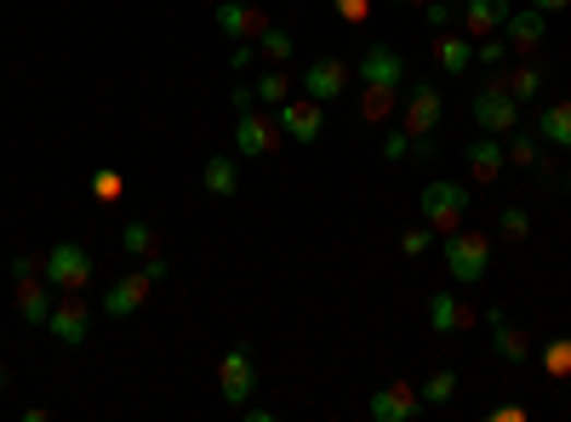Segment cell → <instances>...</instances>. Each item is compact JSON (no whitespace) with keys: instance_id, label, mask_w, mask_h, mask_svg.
<instances>
[{"instance_id":"obj_32","label":"cell","mask_w":571,"mask_h":422,"mask_svg":"<svg viewBox=\"0 0 571 422\" xmlns=\"http://www.w3.org/2000/svg\"><path fill=\"white\" fill-rule=\"evenodd\" d=\"M92 194L109 206V201H120V194H127V178H120L115 166H97V171H92Z\"/></svg>"},{"instance_id":"obj_1","label":"cell","mask_w":571,"mask_h":422,"mask_svg":"<svg viewBox=\"0 0 571 422\" xmlns=\"http://www.w3.org/2000/svg\"><path fill=\"white\" fill-rule=\"evenodd\" d=\"M491 268V240L475 234V229H452L445 234V275L457 286H480Z\"/></svg>"},{"instance_id":"obj_19","label":"cell","mask_w":571,"mask_h":422,"mask_svg":"<svg viewBox=\"0 0 571 422\" xmlns=\"http://www.w3.org/2000/svg\"><path fill=\"white\" fill-rule=\"evenodd\" d=\"M463 160H468V178H475V183H498V178H503V166H509L503 143L491 137V132L468 143V148H463Z\"/></svg>"},{"instance_id":"obj_15","label":"cell","mask_w":571,"mask_h":422,"mask_svg":"<svg viewBox=\"0 0 571 422\" xmlns=\"http://www.w3.org/2000/svg\"><path fill=\"white\" fill-rule=\"evenodd\" d=\"M148 291H155V280H148L143 268H138V275H120V280L104 291V314H109V319H127V314H138V309L148 303Z\"/></svg>"},{"instance_id":"obj_43","label":"cell","mask_w":571,"mask_h":422,"mask_svg":"<svg viewBox=\"0 0 571 422\" xmlns=\"http://www.w3.org/2000/svg\"><path fill=\"white\" fill-rule=\"evenodd\" d=\"M532 7H537V12H543V17H560V12H566V7H571V0H532Z\"/></svg>"},{"instance_id":"obj_11","label":"cell","mask_w":571,"mask_h":422,"mask_svg":"<svg viewBox=\"0 0 571 422\" xmlns=\"http://www.w3.org/2000/svg\"><path fill=\"white\" fill-rule=\"evenodd\" d=\"M440 114H445L440 86L417 81V86H412V97H406V109H401V126H406L412 137H424V132H435V126H440Z\"/></svg>"},{"instance_id":"obj_9","label":"cell","mask_w":571,"mask_h":422,"mask_svg":"<svg viewBox=\"0 0 571 422\" xmlns=\"http://www.w3.org/2000/svg\"><path fill=\"white\" fill-rule=\"evenodd\" d=\"M275 120H281V132L292 137V143H320V132H326V104H314V97H292V104H281L275 109Z\"/></svg>"},{"instance_id":"obj_33","label":"cell","mask_w":571,"mask_h":422,"mask_svg":"<svg viewBox=\"0 0 571 422\" xmlns=\"http://www.w3.org/2000/svg\"><path fill=\"white\" fill-rule=\"evenodd\" d=\"M457 394V371H435V377L424 383V406H445Z\"/></svg>"},{"instance_id":"obj_14","label":"cell","mask_w":571,"mask_h":422,"mask_svg":"<svg viewBox=\"0 0 571 422\" xmlns=\"http://www.w3.org/2000/svg\"><path fill=\"white\" fill-rule=\"evenodd\" d=\"M343 86H349V63H337V58H320L304 69V97H314V104H337Z\"/></svg>"},{"instance_id":"obj_16","label":"cell","mask_w":571,"mask_h":422,"mask_svg":"<svg viewBox=\"0 0 571 422\" xmlns=\"http://www.w3.org/2000/svg\"><path fill=\"white\" fill-rule=\"evenodd\" d=\"M486 326H491V354H498L503 365H526L532 360V337L514 331L503 319V309H486Z\"/></svg>"},{"instance_id":"obj_13","label":"cell","mask_w":571,"mask_h":422,"mask_svg":"<svg viewBox=\"0 0 571 422\" xmlns=\"http://www.w3.org/2000/svg\"><path fill=\"white\" fill-rule=\"evenodd\" d=\"M355 69H360L366 86H406V58L394 52V46H366Z\"/></svg>"},{"instance_id":"obj_2","label":"cell","mask_w":571,"mask_h":422,"mask_svg":"<svg viewBox=\"0 0 571 422\" xmlns=\"http://www.w3.org/2000/svg\"><path fill=\"white\" fill-rule=\"evenodd\" d=\"M46 286L52 291H86L92 286V275H97V257L86 252L81 240H63V245H52V252H46Z\"/></svg>"},{"instance_id":"obj_27","label":"cell","mask_w":571,"mask_h":422,"mask_svg":"<svg viewBox=\"0 0 571 422\" xmlns=\"http://www.w3.org/2000/svg\"><path fill=\"white\" fill-rule=\"evenodd\" d=\"M252 86H258V104H269V109L292 104V74H286V69H269V63H263Z\"/></svg>"},{"instance_id":"obj_42","label":"cell","mask_w":571,"mask_h":422,"mask_svg":"<svg viewBox=\"0 0 571 422\" xmlns=\"http://www.w3.org/2000/svg\"><path fill=\"white\" fill-rule=\"evenodd\" d=\"M143 275H148V280H155V286H160V280H166V257L155 252V257H148V263H143Z\"/></svg>"},{"instance_id":"obj_38","label":"cell","mask_w":571,"mask_h":422,"mask_svg":"<svg viewBox=\"0 0 571 422\" xmlns=\"http://www.w3.org/2000/svg\"><path fill=\"white\" fill-rule=\"evenodd\" d=\"M332 12H337L343 23H366V12H371V0H332Z\"/></svg>"},{"instance_id":"obj_25","label":"cell","mask_w":571,"mask_h":422,"mask_svg":"<svg viewBox=\"0 0 571 422\" xmlns=\"http://www.w3.org/2000/svg\"><path fill=\"white\" fill-rule=\"evenodd\" d=\"M498 81L509 86V97H514L520 109H526V104H537V97H543V69H537V63H514L509 74L498 69Z\"/></svg>"},{"instance_id":"obj_24","label":"cell","mask_w":571,"mask_h":422,"mask_svg":"<svg viewBox=\"0 0 571 422\" xmlns=\"http://www.w3.org/2000/svg\"><path fill=\"white\" fill-rule=\"evenodd\" d=\"M401 114V86H366L360 92V120L366 126H383V120Z\"/></svg>"},{"instance_id":"obj_5","label":"cell","mask_w":571,"mask_h":422,"mask_svg":"<svg viewBox=\"0 0 571 422\" xmlns=\"http://www.w3.org/2000/svg\"><path fill=\"white\" fill-rule=\"evenodd\" d=\"M281 143H286V132H281V120H275V114L246 109V114L235 120V148H240L246 160H269V155H281Z\"/></svg>"},{"instance_id":"obj_35","label":"cell","mask_w":571,"mask_h":422,"mask_svg":"<svg viewBox=\"0 0 571 422\" xmlns=\"http://www.w3.org/2000/svg\"><path fill=\"white\" fill-rule=\"evenodd\" d=\"M429 245H435V229H429V222H424V229H406V234H401V257L417 263V257L429 252Z\"/></svg>"},{"instance_id":"obj_29","label":"cell","mask_w":571,"mask_h":422,"mask_svg":"<svg viewBox=\"0 0 571 422\" xmlns=\"http://www.w3.org/2000/svg\"><path fill=\"white\" fill-rule=\"evenodd\" d=\"M503 155H509V166H537V155H543V148H537V132H503Z\"/></svg>"},{"instance_id":"obj_41","label":"cell","mask_w":571,"mask_h":422,"mask_svg":"<svg viewBox=\"0 0 571 422\" xmlns=\"http://www.w3.org/2000/svg\"><path fill=\"white\" fill-rule=\"evenodd\" d=\"M235 109H240V114H246V109H258V86H252V81H240V86H235Z\"/></svg>"},{"instance_id":"obj_17","label":"cell","mask_w":571,"mask_h":422,"mask_svg":"<svg viewBox=\"0 0 571 422\" xmlns=\"http://www.w3.org/2000/svg\"><path fill=\"white\" fill-rule=\"evenodd\" d=\"M509 12H514L509 0H463L457 17H463V35L468 40H486V35H498L503 23H509Z\"/></svg>"},{"instance_id":"obj_26","label":"cell","mask_w":571,"mask_h":422,"mask_svg":"<svg viewBox=\"0 0 571 422\" xmlns=\"http://www.w3.org/2000/svg\"><path fill=\"white\" fill-rule=\"evenodd\" d=\"M292 46H297V40H292V29L269 23V29L258 35V58H263L269 69H286V63H292Z\"/></svg>"},{"instance_id":"obj_10","label":"cell","mask_w":571,"mask_h":422,"mask_svg":"<svg viewBox=\"0 0 571 422\" xmlns=\"http://www.w3.org/2000/svg\"><path fill=\"white\" fill-rule=\"evenodd\" d=\"M498 35L509 40V52H514V58H532V52H543V40H549V17H543L537 7L509 12V23H503Z\"/></svg>"},{"instance_id":"obj_3","label":"cell","mask_w":571,"mask_h":422,"mask_svg":"<svg viewBox=\"0 0 571 422\" xmlns=\"http://www.w3.org/2000/svg\"><path fill=\"white\" fill-rule=\"evenodd\" d=\"M468 114H475V126H480V132H491V137H503V132H514V126H520V104L509 97V86L498 81V74H491V81L475 92Z\"/></svg>"},{"instance_id":"obj_12","label":"cell","mask_w":571,"mask_h":422,"mask_svg":"<svg viewBox=\"0 0 571 422\" xmlns=\"http://www.w3.org/2000/svg\"><path fill=\"white\" fill-rule=\"evenodd\" d=\"M468 326H475V309H468L457 291H429V331L435 337H457Z\"/></svg>"},{"instance_id":"obj_46","label":"cell","mask_w":571,"mask_h":422,"mask_svg":"<svg viewBox=\"0 0 571 422\" xmlns=\"http://www.w3.org/2000/svg\"><path fill=\"white\" fill-rule=\"evenodd\" d=\"M566 189H571V166H566Z\"/></svg>"},{"instance_id":"obj_34","label":"cell","mask_w":571,"mask_h":422,"mask_svg":"<svg viewBox=\"0 0 571 422\" xmlns=\"http://www.w3.org/2000/svg\"><path fill=\"white\" fill-rule=\"evenodd\" d=\"M498 229H503V240H514V245H520V240H526V234H532V217H526V212H520V206H509V212L498 217Z\"/></svg>"},{"instance_id":"obj_22","label":"cell","mask_w":571,"mask_h":422,"mask_svg":"<svg viewBox=\"0 0 571 422\" xmlns=\"http://www.w3.org/2000/svg\"><path fill=\"white\" fill-rule=\"evenodd\" d=\"M537 137L571 155V97H560V104H549V109H537Z\"/></svg>"},{"instance_id":"obj_23","label":"cell","mask_w":571,"mask_h":422,"mask_svg":"<svg viewBox=\"0 0 571 422\" xmlns=\"http://www.w3.org/2000/svg\"><path fill=\"white\" fill-rule=\"evenodd\" d=\"M435 63H440L445 74H468V63H475V40L440 29V40H435Z\"/></svg>"},{"instance_id":"obj_6","label":"cell","mask_w":571,"mask_h":422,"mask_svg":"<svg viewBox=\"0 0 571 422\" xmlns=\"http://www.w3.org/2000/svg\"><path fill=\"white\" fill-rule=\"evenodd\" d=\"M46 331H52L63 349H81V342L92 337V303L81 291H63L52 303V319H46Z\"/></svg>"},{"instance_id":"obj_7","label":"cell","mask_w":571,"mask_h":422,"mask_svg":"<svg viewBox=\"0 0 571 422\" xmlns=\"http://www.w3.org/2000/svg\"><path fill=\"white\" fill-rule=\"evenodd\" d=\"M252 388H258V365H252V354L246 349H223V360H217V394H223V406H246L252 400Z\"/></svg>"},{"instance_id":"obj_45","label":"cell","mask_w":571,"mask_h":422,"mask_svg":"<svg viewBox=\"0 0 571 422\" xmlns=\"http://www.w3.org/2000/svg\"><path fill=\"white\" fill-rule=\"evenodd\" d=\"M0 388H7V360H0Z\"/></svg>"},{"instance_id":"obj_31","label":"cell","mask_w":571,"mask_h":422,"mask_svg":"<svg viewBox=\"0 0 571 422\" xmlns=\"http://www.w3.org/2000/svg\"><path fill=\"white\" fill-rule=\"evenodd\" d=\"M543 371H549L555 383H566V377H571V337H555L549 349H543Z\"/></svg>"},{"instance_id":"obj_28","label":"cell","mask_w":571,"mask_h":422,"mask_svg":"<svg viewBox=\"0 0 571 422\" xmlns=\"http://www.w3.org/2000/svg\"><path fill=\"white\" fill-rule=\"evenodd\" d=\"M120 252H132V257H155V252H160V234L148 229L143 217H132L127 229H120Z\"/></svg>"},{"instance_id":"obj_30","label":"cell","mask_w":571,"mask_h":422,"mask_svg":"<svg viewBox=\"0 0 571 422\" xmlns=\"http://www.w3.org/2000/svg\"><path fill=\"white\" fill-rule=\"evenodd\" d=\"M509 58H514V52H509V40H503V35H486V40H475V63H480V69H491V74H498V69H509Z\"/></svg>"},{"instance_id":"obj_21","label":"cell","mask_w":571,"mask_h":422,"mask_svg":"<svg viewBox=\"0 0 571 422\" xmlns=\"http://www.w3.org/2000/svg\"><path fill=\"white\" fill-rule=\"evenodd\" d=\"M201 189L212 194V201H235L240 194V160L235 155H212L201 166Z\"/></svg>"},{"instance_id":"obj_4","label":"cell","mask_w":571,"mask_h":422,"mask_svg":"<svg viewBox=\"0 0 571 422\" xmlns=\"http://www.w3.org/2000/svg\"><path fill=\"white\" fill-rule=\"evenodd\" d=\"M424 222L435 234H452V229H463L468 222V189L463 183H445V178H435L429 189H424Z\"/></svg>"},{"instance_id":"obj_36","label":"cell","mask_w":571,"mask_h":422,"mask_svg":"<svg viewBox=\"0 0 571 422\" xmlns=\"http://www.w3.org/2000/svg\"><path fill=\"white\" fill-rule=\"evenodd\" d=\"M383 160H389V166H401V160H412V132H406V126L383 137Z\"/></svg>"},{"instance_id":"obj_40","label":"cell","mask_w":571,"mask_h":422,"mask_svg":"<svg viewBox=\"0 0 571 422\" xmlns=\"http://www.w3.org/2000/svg\"><path fill=\"white\" fill-rule=\"evenodd\" d=\"M491 422H526V406H514V400L491 406Z\"/></svg>"},{"instance_id":"obj_39","label":"cell","mask_w":571,"mask_h":422,"mask_svg":"<svg viewBox=\"0 0 571 422\" xmlns=\"http://www.w3.org/2000/svg\"><path fill=\"white\" fill-rule=\"evenodd\" d=\"M40 268H46V257H40V263H35V257H12V280H35Z\"/></svg>"},{"instance_id":"obj_8","label":"cell","mask_w":571,"mask_h":422,"mask_svg":"<svg viewBox=\"0 0 571 422\" xmlns=\"http://www.w3.org/2000/svg\"><path fill=\"white\" fill-rule=\"evenodd\" d=\"M366 411L378 422H417L429 406H424V388H417V383H383L378 394H371Z\"/></svg>"},{"instance_id":"obj_44","label":"cell","mask_w":571,"mask_h":422,"mask_svg":"<svg viewBox=\"0 0 571 422\" xmlns=\"http://www.w3.org/2000/svg\"><path fill=\"white\" fill-rule=\"evenodd\" d=\"M389 7H424V0H389Z\"/></svg>"},{"instance_id":"obj_37","label":"cell","mask_w":571,"mask_h":422,"mask_svg":"<svg viewBox=\"0 0 571 422\" xmlns=\"http://www.w3.org/2000/svg\"><path fill=\"white\" fill-rule=\"evenodd\" d=\"M452 17H457V12L445 7V0H424V23H429L435 35H440V29H452Z\"/></svg>"},{"instance_id":"obj_18","label":"cell","mask_w":571,"mask_h":422,"mask_svg":"<svg viewBox=\"0 0 571 422\" xmlns=\"http://www.w3.org/2000/svg\"><path fill=\"white\" fill-rule=\"evenodd\" d=\"M217 29L229 40H258L269 29V12L263 7H240V0H223V7H217Z\"/></svg>"},{"instance_id":"obj_20","label":"cell","mask_w":571,"mask_h":422,"mask_svg":"<svg viewBox=\"0 0 571 422\" xmlns=\"http://www.w3.org/2000/svg\"><path fill=\"white\" fill-rule=\"evenodd\" d=\"M17 319H23V326H46V319H52V303H58V291L52 286H46L40 275L35 280H17Z\"/></svg>"}]
</instances>
